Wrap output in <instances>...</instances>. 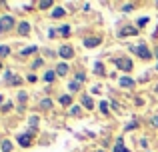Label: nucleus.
<instances>
[{
    "mask_svg": "<svg viewBox=\"0 0 158 152\" xmlns=\"http://www.w3.org/2000/svg\"><path fill=\"white\" fill-rule=\"evenodd\" d=\"M114 64L124 72H130L132 70V60L130 58H114Z\"/></svg>",
    "mask_w": 158,
    "mask_h": 152,
    "instance_id": "f03ea898",
    "label": "nucleus"
},
{
    "mask_svg": "<svg viewBox=\"0 0 158 152\" xmlns=\"http://www.w3.org/2000/svg\"><path fill=\"white\" fill-rule=\"evenodd\" d=\"M38 6H40V8H50V6H52V0H42Z\"/></svg>",
    "mask_w": 158,
    "mask_h": 152,
    "instance_id": "5701e85b",
    "label": "nucleus"
},
{
    "mask_svg": "<svg viewBox=\"0 0 158 152\" xmlns=\"http://www.w3.org/2000/svg\"><path fill=\"white\" fill-rule=\"evenodd\" d=\"M114 152H128V148L124 146V140H122V138H118V140H116V144H114Z\"/></svg>",
    "mask_w": 158,
    "mask_h": 152,
    "instance_id": "9b49d317",
    "label": "nucleus"
},
{
    "mask_svg": "<svg viewBox=\"0 0 158 152\" xmlns=\"http://www.w3.org/2000/svg\"><path fill=\"white\" fill-rule=\"evenodd\" d=\"M136 36L138 34V28H130V26H126V28H122V30H120V36Z\"/></svg>",
    "mask_w": 158,
    "mask_h": 152,
    "instance_id": "6e6552de",
    "label": "nucleus"
},
{
    "mask_svg": "<svg viewBox=\"0 0 158 152\" xmlns=\"http://www.w3.org/2000/svg\"><path fill=\"white\" fill-rule=\"evenodd\" d=\"M40 106H42V108H50V106H52V100H48V98H44V100L40 102Z\"/></svg>",
    "mask_w": 158,
    "mask_h": 152,
    "instance_id": "412c9836",
    "label": "nucleus"
},
{
    "mask_svg": "<svg viewBox=\"0 0 158 152\" xmlns=\"http://www.w3.org/2000/svg\"><path fill=\"white\" fill-rule=\"evenodd\" d=\"M82 102H84V106H86L88 110L94 108V102H92V98H90V96H84V98H82Z\"/></svg>",
    "mask_w": 158,
    "mask_h": 152,
    "instance_id": "4468645a",
    "label": "nucleus"
},
{
    "mask_svg": "<svg viewBox=\"0 0 158 152\" xmlns=\"http://www.w3.org/2000/svg\"><path fill=\"white\" fill-rule=\"evenodd\" d=\"M78 88H80V84H78L76 80H74V82H70V90H72V92H78Z\"/></svg>",
    "mask_w": 158,
    "mask_h": 152,
    "instance_id": "b1692460",
    "label": "nucleus"
},
{
    "mask_svg": "<svg viewBox=\"0 0 158 152\" xmlns=\"http://www.w3.org/2000/svg\"><path fill=\"white\" fill-rule=\"evenodd\" d=\"M156 56H158V48H156Z\"/></svg>",
    "mask_w": 158,
    "mask_h": 152,
    "instance_id": "473e14b6",
    "label": "nucleus"
},
{
    "mask_svg": "<svg viewBox=\"0 0 158 152\" xmlns=\"http://www.w3.org/2000/svg\"><path fill=\"white\" fill-rule=\"evenodd\" d=\"M54 76H56V72H46V74H44V80H46V82H52L54 80Z\"/></svg>",
    "mask_w": 158,
    "mask_h": 152,
    "instance_id": "6ab92c4d",
    "label": "nucleus"
},
{
    "mask_svg": "<svg viewBox=\"0 0 158 152\" xmlns=\"http://www.w3.org/2000/svg\"><path fill=\"white\" fill-rule=\"evenodd\" d=\"M58 54H60V58H72V56H74V50L70 46H60Z\"/></svg>",
    "mask_w": 158,
    "mask_h": 152,
    "instance_id": "39448f33",
    "label": "nucleus"
},
{
    "mask_svg": "<svg viewBox=\"0 0 158 152\" xmlns=\"http://www.w3.org/2000/svg\"><path fill=\"white\" fill-rule=\"evenodd\" d=\"M56 74L66 76V74H68V64H66V62H60V64L56 66Z\"/></svg>",
    "mask_w": 158,
    "mask_h": 152,
    "instance_id": "1a4fd4ad",
    "label": "nucleus"
},
{
    "mask_svg": "<svg viewBox=\"0 0 158 152\" xmlns=\"http://www.w3.org/2000/svg\"><path fill=\"white\" fill-rule=\"evenodd\" d=\"M60 104H62V106H70V104H72V98L64 94V96H60Z\"/></svg>",
    "mask_w": 158,
    "mask_h": 152,
    "instance_id": "2eb2a0df",
    "label": "nucleus"
},
{
    "mask_svg": "<svg viewBox=\"0 0 158 152\" xmlns=\"http://www.w3.org/2000/svg\"><path fill=\"white\" fill-rule=\"evenodd\" d=\"M84 80H86V76L82 74V72H80V74H76V82H78V84H80V82H84Z\"/></svg>",
    "mask_w": 158,
    "mask_h": 152,
    "instance_id": "cd10ccee",
    "label": "nucleus"
},
{
    "mask_svg": "<svg viewBox=\"0 0 158 152\" xmlns=\"http://www.w3.org/2000/svg\"><path fill=\"white\" fill-rule=\"evenodd\" d=\"M64 14H66L64 8H54V10H52V16H54V18H62Z\"/></svg>",
    "mask_w": 158,
    "mask_h": 152,
    "instance_id": "ddd939ff",
    "label": "nucleus"
},
{
    "mask_svg": "<svg viewBox=\"0 0 158 152\" xmlns=\"http://www.w3.org/2000/svg\"><path fill=\"white\" fill-rule=\"evenodd\" d=\"M38 124V116H30V126H36Z\"/></svg>",
    "mask_w": 158,
    "mask_h": 152,
    "instance_id": "c85d7f7f",
    "label": "nucleus"
},
{
    "mask_svg": "<svg viewBox=\"0 0 158 152\" xmlns=\"http://www.w3.org/2000/svg\"><path fill=\"white\" fill-rule=\"evenodd\" d=\"M48 34H50V38H52V36H56V34H58V32H56V30H54V28H50V30H48Z\"/></svg>",
    "mask_w": 158,
    "mask_h": 152,
    "instance_id": "7c9ffc66",
    "label": "nucleus"
},
{
    "mask_svg": "<svg viewBox=\"0 0 158 152\" xmlns=\"http://www.w3.org/2000/svg\"><path fill=\"white\" fill-rule=\"evenodd\" d=\"M32 52H36V46H28V48H24V50H22V56H28V54H32Z\"/></svg>",
    "mask_w": 158,
    "mask_h": 152,
    "instance_id": "f3484780",
    "label": "nucleus"
},
{
    "mask_svg": "<svg viewBox=\"0 0 158 152\" xmlns=\"http://www.w3.org/2000/svg\"><path fill=\"white\" fill-rule=\"evenodd\" d=\"M4 78H6L8 84H16V86L20 84V78H18V76H14L12 72H6V74H4Z\"/></svg>",
    "mask_w": 158,
    "mask_h": 152,
    "instance_id": "0eeeda50",
    "label": "nucleus"
},
{
    "mask_svg": "<svg viewBox=\"0 0 158 152\" xmlns=\"http://www.w3.org/2000/svg\"><path fill=\"white\" fill-rule=\"evenodd\" d=\"M70 114H72V116H78V114H80V106H72Z\"/></svg>",
    "mask_w": 158,
    "mask_h": 152,
    "instance_id": "bb28decb",
    "label": "nucleus"
},
{
    "mask_svg": "<svg viewBox=\"0 0 158 152\" xmlns=\"http://www.w3.org/2000/svg\"><path fill=\"white\" fill-rule=\"evenodd\" d=\"M130 50H132V52H136V54H138L140 58H144V60H150V58H152V52L148 50L146 44H138V46H132Z\"/></svg>",
    "mask_w": 158,
    "mask_h": 152,
    "instance_id": "f257e3e1",
    "label": "nucleus"
},
{
    "mask_svg": "<svg viewBox=\"0 0 158 152\" xmlns=\"http://www.w3.org/2000/svg\"><path fill=\"white\" fill-rule=\"evenodd\" d=\"M120 86H124V88H132V86H134V80L128 78V76H122V78H120Z\"/></svg>",
    "mask_w": 158,
    "mask_h": 152,
    "instance_id": "9d476101",
    "label": "nucleus"
},
{
    "mask_svg": "<svg viewBox=\"0 0 158 152\" xmlns=\"http://www.w3.org/2000/svg\"><path fill=\"white\" fill-rule=\"evenodd\" d=\"M58 34H62V36H68V34H70V26H62L60 30H58Z\"/></svg>",
    "mask_w": 158,
    "mask_h": 152,
    "instance_id": "aec40b11",
    "label": "nucleus"
},
{
    "mask_svg": "<svg viewBox=\"0 0 158 152\" xmlns=\"http://www.w3.org/2000/svg\"><path fill=\"white\" fill-rule=\"evenodd\" d=\"M132 8H134V6H132V4H126V6H124V8H122V10H124V12H130V10H132Z\"/></svg>",
    "mask_w": 158,
    "mask_h": 152,
    "instance_id": "c756f323",
    "label": "nucleus"
},
{
    "mask_svg": "<svg viewBox=\"0 0 158 152\" xmlns=\"http://www.w3.org/2000/svg\"><path fill=\"white\" fill-rule=\"evenodd\" d=\"M18 144L24 146V148H28V146L32 144V134L30 132H28V134H20V136H18Z\"/></svg>",
    "mask_w": 158,
    "mask_h": 152,
    "instance_id": "20e7f679",
    "label": "nucleus"
},
{
    "mask_svg": "<svg viewBox=\"0 0 158 152\" xmlns=\"http://www.w3.org/2000/svg\"><path fill=\"white\" fill-rule=\"evenodd\" d=\"M94 70H96V74H104V64L96 62V66H94Z\"/></svg>",
    "mask_w": 158,
    "mask_h": 152,
    "instance_id": "a211bd4d",
    "label": "nucleus"
},
{
    "mask_svg": "<svg viewBox=\"0 0 158 152\" xmlns=\"http://www.w3.org/2000/svg\"><path fill=\"white\" fill-rule=\"evenodd\" d=\"M12 150V142L10 140H2V152H10Z\"/></svg>",
    "mask_w": 158,
    "mask_h": 152,
    "instance_id": "dca6fc26",
    "label": "nucleus"
},
{
    "mask_svg": "<svg viewBox=\"0 0 158 152\" xmlns=\"http://www.w3.org/2000/svg\"><path fill=\"white\" fill-rule=\"evenodd\" d=\"M12 26H14V18H12V16H2V18H0V32L10 30Z\"/></svg>",
    "mask_w": 158,
    "mask_h": 152,
    "instance_id": "7ed1b4c3",
    "label": "nucleus"
},
{
    "mask_svg": "<svg viewBox=\"0 0 158 152\" xmlns=\"http://www.w3.org/2000/svg\"><path fill=\"white\" fill-rule=\"evenodd\" d=\"M138 26H144V24H148V16H142V18H138Z\"/></svg>",
    "mask_w": 158,
    "mask_h": 152,
    "instance_id": "a878e982",
    "label": "nucleus"
},
{
    "mask_svg": "<svg viewBox=\"0 0 158 152\" xmlns=\"http://www.w3.org/2000/svg\"><path fill=\"white\" fill-rule=\"evenodd\" d=\"M152 124H154L156 128H158V116H154V118H152Z\"/></svg>",
    "mask_w": 158,
    "mask_h": 152,
    "instance_id": "2f4dec72",
    "label": "nucleus"
},
{
    "mask_svg": "<svg viewBox=\"0 0 158 152\" xmlns=\"http://www.w3.org/2000/svg\"><path fill=\"white\" fill-rule=\"evenodd\" d=\"M10 54V48L8 46H0V56H8Z\"/></svg>",
    "mask_w": 158,
    "mask_h": 152,
    "instance_id": "4be33fe9",
    "label": "nucleus"
},
{
    "mask_svg": "<svg viewBox=\"0 0 158 152\" xmlns=\"http://www.w3.org/2000/svg\"><path fill=\"white\" fill-rule=\"evenodd\" d=\"M18 32H20L22 36H26L28 32H30V24H28V22H20V24H18Z\"/></svg>",
    "mask_w": 158,
    "mask_h": 152,
    "instance_id": "f8f14e48",
    "label": "nucleus"
},
{
    "mask_svg": "<svg viewBox=\"0 0 158 152\" xmlns=\"http://www.w3.org/2000/svg\"><path fill=\"white\" fill-rule=\"evenodd\" d=\"M0 102H2V96H0Z\"/></svg>",
    "mask_w": 158,
    "mask_h": 152,
    "instance_id": "72a5a7b5",
    "label": "nucleus"
},
{
    "mask_svg": "<svg viewBox=\"0 0 158 152\" xmlns=\"http://www.w3.org/2000/svg\"><path fill=\"white\" fill-rule=\"evenodd\" d=\"M100 112L108 114V102H100Z\"/></svg>",
    "mask_w": 158,
    "mask_h": 152,
    "instance_id": "393cba45",
    "label": "nucleus"
},
{
    "mask_svg": "<svg viewBox=\"0 0 158 152\" xmlns=\"http://www.w3.org/2000/svg\"><path fill=\"white\" fill-rule=\"evenodd\" d=\"M98 44H100V38H94V36H90V38L84 40V46L86 48H96Z\"/></svg>",
    "mask_w": 158,
    "mask_h": 152,
    "instance_id": "423d86ee",
    "label": "nucleus"
}]
</instances>
